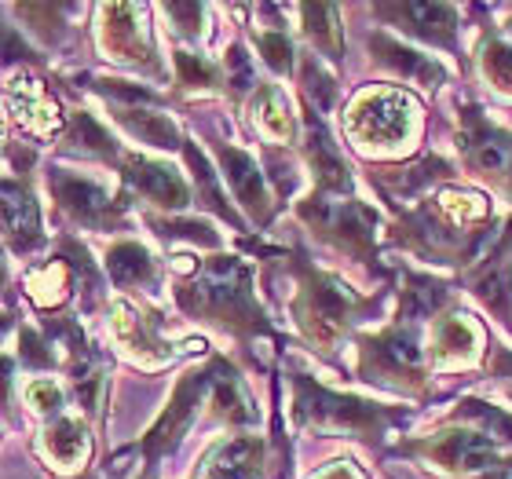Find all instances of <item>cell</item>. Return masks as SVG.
Here are the masks:
<instances>
[{"label": "cell", "mask_w": 512, "mask_h": 479, "mask_svg": "<svg viewBox=\"0 0 512 479\" xmlns=\"http://www.w3.org/2000/svg\"><path fill=\"white\" fill-rule=\"evenodd\" d=\"M26 403H30L33 410H41V414H59V410H63V388L55 381H48V377L30 381L26 384Z\"/></svg>", "instance_id": "obj_32"}, {"label": "cell", "mask_w": 512, "mask_h": 479, "mask_svg": "<svg viewBox=\"0 0 512 479\" xmlns=\"http://www.w3.org/2000/svg\"><path fill=\"white\" fill-rule=\"evenodd\" d=\"M483 74L498 92L512 96V48L502 41H491L483 48Z\"/></svg>", "instance_id": "obj_29"}, {"label": "cell", "mask_w": 512, "mask_h": 479, "mask_svg": "<svg viewBox=\"0 0 512 479\" xmlns=\"http://www.w3.org/2000/svg\"><path fill=\"white\" fill-rule=\"evenodd\" d=\"M220 161H224L227 180L235 187L238 202L246 205L253 216L264 220V216L271 213V191H267L264 172H260L256 158H249L246 150H238V147H220Z\"/></svg>", "instance_id": "obj_15"}, {"label": "cell", "mask_w": 512, "mask_h": 479, "mask_svg": "<svg viewBox=\"0 0 512 479\" xmlns=\"http://www.w3.org/2000/svg\"><path fill=\"white\" fill-rule=\"evenodd\" d=\"M458 417H469V421H480L483 432H491L498 439H512V417L498 406H487L480 399H461L458 403Z\"/></svg>", "instance_id": "obj_28"}, {"label": "cell", "mask_w": 512, "mask_h": 479, "mask_svg": "<svg viewBox=\"0 0 512 479\" xmlns=\"http://www.w3.org/2000/svg\"><path fill=\"white\" fill-rule=\"evenodd\" d=\"M260 439L238 436L227 439L205 458L202 479H256L260 476Z\"/></svg>", "instance_id": "obj_18"}, {"label": "cell", "mask_w": 512, "mask_h": 479, "mask_svg": "<svg viewBox=\"0 0 512 479\" xmlns=\"http://www.w3.org/2000/svg\"><path fill=\"white\" fill-rule=\"evenodd\" d=\"M304 81H308V96L315 99V103H319L322 110L330 107V99H333V92H337V88H333V81L330 77H322V70H319V63H315V59H308V63H304Z\"/></svg>", "instance_id": "obj_34"}, {"label": "cell", "mask_w": 512, "mask_h": 479, "mask_svg": "<svg viewBox=\"0 0 512 479\" xmlns=\"http://www.w3.org/2000/svg\"><path fill=\"white\" fill-rule=\"evenodd\" d=\"M26 293H30L33 304H41V308H59L66 300V293H70V264L59 256L52 264H41L37 271H30Z\"/></svg>", "instance_id": "obj_25"}, {"label": "cell", "mask_w": 512, "mask_h": 479, "mask_svg": "<svg viewBox=\"0 0 512 479\" xmlns=\"http://www.w3.org/2000/svg\"><path fill=\"white\" fill-rule=\"evenodd\" d=\"M293 388H297V417L304 425H319V428H348V432H370L384 421V410L363 403V399H352V395H337L326 392L322 384L308 381V377H293Z\"/></svg>", "instance_id": "obj_3"}, {"label": "cell", "mask_w": 512, "mask_h": 479, "mask_svg": "<svg viewBox=\"0 0 512 479\" xmlns=\"http://www.w3.org/2000/svg\"><path fill=\"white\" fill-rule=\"evenodd\" d=\"M180 300L187 311L213 315L216 322H231L235 330L260 326V311L253 304V282L249 271L235 256H216L194 275L187 289H180Z\"/></svg>", "instance_id": "obj_2"}, {"label": "cell", "mask_w": 512, "mask_h": 479, "mask_svg": "<svg viewBox=\"0 0 512 479\" xmlns=\"http://www.w3.org/2000/svg\"><path fill=\"white\" fill-rule=\"evenodd\" d=\"M381 15H388L403 30L436 44H450L454 30H458V11L450 4H395V8H381Z\"/></svg>", "instance_id": "obj_16"}, {"label": "cell", "mask_w": 512, "mask_h": 479, "mask_svg": "<svg viewBox=\"0 0 512 479\" xmlns=\"http://www.w3.org/2000/svg\"><path fill=\"white\" fill-rule=\"evenodd\" d=\"M480 348V330L465 311H450L432 330V362L436 366H461Z\"/></svg>", "instance_id": "obj_14"}, {"label": "cell", "mask_w": 512, "mask_h": 479, "mask_svg": "<svg viewBox=\"0 0 512 479\" xmlns=\"http://www.w3.org/2000/svg\"><path fill=\"white\" fill-rule=\"evenodd\" d=\"M110 330H114L121 348H125L132 359L143 362V366H161V362L172 359L169 348L158 341L154 326H150L128 300H114V304H110Z\"/></svg>", "instance_id": "obj_12"}, {"label": "cell", "mask_w": 512, "mask_h": 479, "mask_svg": "<svg viewBox=\"0 0 512 479\" xmlns=\"http://www.w3.org/2000/svg\"><path fill=\"white\" fill-rule=\"evenodd\" d=\"M359 304L352 289L344 286L341 278L333 275H308L304 293L297 300V319L308 330L311 341L333 344L348 326V315Z\"/></svg>", "instance_id": "obj_4"}, {"label": "cell", "mask_w": 512, "mask_h": 479, "mask_svg": "<svg viewBox=\"0 0 512 479\" xmlns=\"http://www.w3.org/2000/svg\"><path fill=\"white\" fill-rule=\"evenodd\" d=\"M370 48H374V55L384 66H392L395 74L410 77V81H417L421 88H436L439 81H443V66H439L432 55L410 52V48H403V44L392 41V37H384V33H377L374 41H370Z\"/></svg>", "instance_id": "obj_20"}, {"label": "cell", "mask_w": 512, "mask_h": 479, "mask_svg": "<svg viewBox=\"0 0 512 479\" xmlns=\"http://www.w3.org/2000/svg\"><path fill=\"white\" fill-rule=\"evenodd\" d=\"M344 128L363 150L410 147L417 136V107L399 88H363L344 114Z\"/></svg>", "instance_id": "obj_1"}, {"label": "cell", "mask_w": 512, "mask_h": 479, "mask_svg": "<svg viewBox=\"0 0 512 479\" xmlns=\"http://www.w3.org/2000/svg\"><path fill=\"white\" fill-rule=\"evenodd\" d=\"M483 479H505V476H483Z\"/></svg>", "instance_id": "obj_37"}, {"label": "cell", "mask_w": 512, "mask_h": 479, "mask_svg": "<svg viewBox=\"0 0 512 479\" xmlns=\"http://www.w3.org/2000/svg\"><path fill=\"white\" fill-rule=\"evenodd\" d=\"M128 180L136 183L139 194H147L150 202L165 205V209H187V202H191L183 176L169 165H161V161L128 158Z\"/></svg>", "instance_id": "obj_13"}, {"label": "cell", "mask_w": 512, "mask_h": 479, "mask_svg": "<svg viewBox=\"0 0 512 479\" xmlns=\"http://www.w3.org/2000/svg\"><path fill=\"white\" fill-rule=\"evenodd\" d=\"M41 454L59 469H81L88 461V432L77 417H59L44 428Z\"/></svg>", "instance_id": "obj_19"}, {"label": "cell", "mask_w": 512, "mask_h": 479, "mask_svg": "<svg viewBox=\"0 0 512 479\" xmlns=\"http://www.w3.org/2000/svg\"><path fill=\"white\" fill-rule=\"evenodd\" d=\"M8 110L11 118L19 121L33 136H52L63 128V114L55 107V99L44 92L41 81L33 77H15L8 85Z\"/></svg>", "instance_id": "obj_11"}, {"label": "cell", "mask_w": 512, "mask_h": 479, "mask_svg": "<svg viewBox=\"0 0 512 479\" xmlns=\"http://www.w3.org/2000/svg\"><path fill=\"white\" fill-rule=\"evenodd\" d=\"M176 70H180V81L183 85H202V88H213L216 81H220V74H216V66L213 63H205L202 55H194V52H176Z\"/></svg>", "instance_id": "obj_30"}, {"label": "cell", "mask_w": 512, "mask_h": 479, "mask_svg": "<svg viewBox=\"0 0 512 479\" xmlns=\"http://www.w3.org/2000/svg\"><path fill=\"white\" fill-rule=\"evenodd\" d=\"M103 48L121 63H150L147 11L136 4H103L99 8Z\"/></svg>", "instance_id": "obj_8"}, {"label": "cell", "mask_w": 512, "mask_h": 479, "mask_svg": "<svg viewBox=\"0 0 512 479\" xmlns=\"http://www.w3.org/2000/svg\"><path fill=\"white\" fill-rule=\"evenodd\" d=\"M19 348H22V359L33 362V366H52V359H55V352L48 348V341H44L37 330H22Z\"/></svg>", "instance_id": "obj_35"}, {"label": "cell", "mask_w": 512, "mask_h": 479, "mask_svg": "<svg viewBox=\"0 0 512 479\" xmlns=\"http://www.w3.org/2000/svg\"><path fill=\"white\" fill-rule=\"evenodd\" d=\"M118 121L132 132V136L150 143V147H161V150L180 147V132H176L169 114H158V110H147V107H121Z\"/></svg>", "instance_id": "obj_22"}, {"label": "cell", "mask_w": 512, "mask_h": 479, "mask_svg": "<svg viewBox=\"0 0 512 479\" xmlns=\"http://www.w3.org/2000/svg\"><path fill=\"white\" fill-rule=\"evenodd\" d=\"M209 406L227 421H253V406H249L246 388L238 384V377L227 366L216 362L213 366V384H209Z\"/></svg>", "instance_id": "obj_24"}, {"label": "cell", "mask_w": 512, "mask_h": 479, "mask_svg": "<svg viewBox=\"0 0 512 479\" xmlns=\"http://www.w3.org/2000/svg\"><path fill=\"white\" fill-rule=\"evenodd\" d=\"M48 187H52V194L63 202V209H70V213H74L77 220H85V224H110L121 209V202L103 187V183L85 180V176L55 172V176H48Z\"/></svg>", "instance_id": "obj_10"}, {"label": "cell", "mask_w": 512, "mask_h": 479, "mask_svg": "<svg viewBox=\"0 0 512 479\" xmlns=\"http://www.w3.org/2000/svg\"><path fill=\"white\" fill-rule=\"evenodd\" d=\"M417 450H421L428 461H436V465H443V469H450V472H483L498 461L491 439H483L480 432H465V428L436 432V436H428L425 443H417Z\"/></svg>", "instance_id": "obj_9"}, {"label": "cell", "mask_w": 512, "mask_h": 479, "mask_svg": "<svg viewBox=\"0 0 512 479\" xmlns=\"http://www.w3.org/2000/svg\"><path fill=\"white\" fill-rule=\"evenodd\" d=\"M363 373L366 381H392V384H421L425 359H421V344H417L414 326H392L381 337H366L363 348Z\"/></svg>", "instance_id": "obj_6"}, {"label": "cell", "mask_w": 512, "mask_h": 479, "mask_svg": "<svg viewBox=\"0 0 512 479\" xmlns=\"http://www.w3.org/2000/svg\"><path fill=\"white\" fill-rule=\"evenodd\" d=\"M300 15H304V22H308L304 30L315 37L319 48H326V52H341V30H337V8H333V4H304Z\"/></svg>", "instance_id": "obj_27"}, {"label": "cell", "mask_w": 512, "mask_h": 479, "mask_svg": "<svg viewBox=\"0 0 512 479\" xmlns=\"http://www.w3.org/2000/svg\"><path fill=\"white\" fill-rule=\"evenodd\" d=\"M315 479H355V472L348 469V465H333V469H326V472H319Z\"/></svg>", "instance_id": "obj_36"}, {"label": "cell", "mask_w": 512, "mask_h": 479, "mask_svg": "<svg viewBox=\"0 0 512 479\" xmlns=\"http://www.w3.org/2000/svg\"><path fill=\"white\" fill-rule=\"evenodd\" d=\"M509 30H512V22H509Z\"/></svg>", "instance_id": "obj_38"}, {"label": "cell", "mask_w": 512, "mask_h": 479, "mask_svg": "<svg viewBox=\"0 0 512 479\" xmlns=\"http://www.w3.org/2000/svg\"><path fill=\"white\" fill-rule=\"evenodd\" d=\"M4 227H8V242L19 253H30L33 245H41V213L30 191H22L19 183H4Z\"/></svg>", "instance_id": "obj_17"}, {"label": "cell", "mask_w": 512, "mask_h": 479, "mask_svg": "<svg viewBox=\"0 0 512 479\" xmlns=\"http://www.w3.org/2000/svg\"><path fill=\"white\" fill-rule=\"evenodd\" d=\"M107 271L118 286H147V282H154V260H150L147 249L136 242L110 245Z\"/></svg>", "instance_id": "obj_23"}, {"label": "cell", "mask_w": 512, "mask_h": 479, "mask_svg": "<svg viewBox=\"0 0 512 479\" xmlns=\"http://www.w3.org/2000/svg\"><path fill=\"white\" fill-rule=\"evenodd\" d=\"M253 125L256 132L267 139V143H289L293 139V114H289V103L286 96L278 92V88L264 85L256 92V103H253Z\"/></svg>", "instance_id": "obj_21"}, {"label": "cell", "mask_w": 512, "mask_h": 479, "mask_svg": "<svg viewBox=\"0 0 512 479\" xmlns=\"http://www.w3.org/2000/svg\"><path fill=\"white\" fill-rule=\"evenodd\" d=\"M439 213L447 216L454 227H472L491 216V205H487V198L472 191H439Z\"/></svg>", "instance_id": "obj_26"}, {"label": "cell", "mask_w": 512, "mask_h": 479, "mask_svg": "<svg viewBox=\"0 0 512 479\" xmlns=\"http://www.w3.org/2000/svg\"><path fill=\"white\" fill-rule=\"evenodd\" d=\"M70 139H74L77 147H85V150H99V154H107L110 150V139L107 132L92 121V114H77L74 118V128H70Z\"/></svg>", "instance_id": "obj_33"}, {"label": "cell", "mask_w": 512, "mask_h": 479, "mask_svg": "<svg viewBox=\"0 0 512 479\" xmlns=\"http://www.w3.org/2000/svg\"><path fill=\"white\" fill-rule=\"evenodd\" d=\"M209 384H213V370L187 373V377L176 384L169 410L158 417V425L150 428L147 439H143V450H147L150 458H158V454H165L169 447L180 443V436L191 428V421L198 417L202 403H209Z\"/></svg>", "instance_id": "obj_7"}, {"label": "cell", "mask_w": 512, "mask_h": 479, "mask_svg": "<svg viewBox=\"0 0 512 479\" xmlns=\"http://www.w3.org/2000/svg\"><path fill=\"white\" fill-rule=\"evenodd\" d=\"M260 44V52H264V63L275 70V74H289V66H293V48H289L286 33L282 30H267L256 37Z\"/></svg>", "instance_id": "obj_31"}, {"label": "cell", "mask_w": 512, "mask_h": 479, "mask_svg": "<svg viewBox=\"0 0 512 479\" xmlns=\"http://www.w3.org/2000/svg\"><path fill=\"white\" fill-rule=\"evenodd\" d=\"M300 213H304V220H308L315 231H322L326 238L344 245L348 253L366 256L374 249V213H370L363 202H355V198L322 191L319 198H311Z\"/></svg>", "instance_id": "obj_5"}]
</instances>
